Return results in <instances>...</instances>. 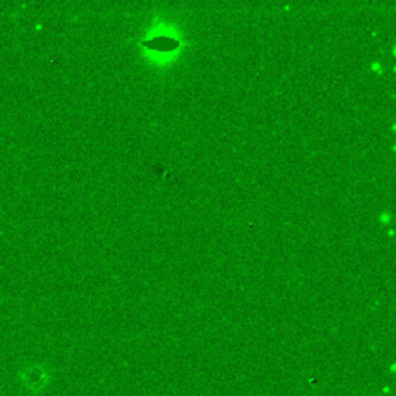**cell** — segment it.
Returning a JSON list of instances; mask_svg holds the SVG:
<instances>
[{"label":"cell","mask_w":396,"mask_h":396,"mask_svg":"<svg viewBox=\"0 0 396 396\" xmlns=\"http://www.w3.org/2000/svg\"><path fill=\"white\" fill-rule=\"evenodd\" d=\"M144 45L152 47V48H155V50L170 51V50H173V48L178 47V42L173 41V39H170V38H157V39L150 41V42H146Z\"/></svg>","instance_id":"cell-1"}]
</instances>
